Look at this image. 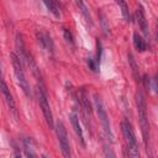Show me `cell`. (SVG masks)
Returning a JSON list of instances; mask_svg holds the SVG:
<instances>
[{"label":"cell","instance_id":"obj_11","mask_svg":"<svg viewBox=\"0 0 158 158\" xmlns=\"http://www.w3.org/2000/svg\"><path fill=\"white\" fill-rule=\"evenodd\" d=\"M75 4H77V6L79 7V11H80V14L83 15V17L85 19L86 23H89L90 26H93V19H91V15H90L89 9H88V6L85 5L84 0H75Z\"/></svg>","mask_w":158,"mask_h":158},{"label":"cell","instance_id":"obj_8","mask_svg":"<svg viewBox=\"0 0 158 158\" xmlns=\"http://www.w3.org/2000/svg\"><path fill=\"white\" fill-rule=\"evenodd\" d=\"M36 37H37V41L40 42V44L48 52H53V41H52V37L49 36L48 32L46 31H37L36 32Z\"/></svg>","mask_w":158,"mask_h":158},{"label":"cell","instance_id":"obj_10","mask_svg":"<svg viewBox=\"0 0 158 158\" xmlns=\"http://www.w3.org/2000/svg\"><path fill=\"white\" fill-rule=\"evenodd\" d=\"M69 118H70V122H72V126L74 128V132L77 133L78 136V139L80 142V144L83 147H85V139H84V133H83V130H81V126H80V121H79V117L75 112H72L69 115Z\"/></svg>","mask_w":158,"mask_h":158},{"label":"cell","instance_id":"obj_6","mask_svg":"<svg viewBox=\"0 0 158 158\" xmlns=\"http://www.w3.org/2000/svg\"><path fill=\"white\" fill-rule=\"evenodd\" d=\"M38 102H40V107L42 109V112H43V116L46 118V122L47 125L49 126V128H54V122H53V115H52V111H51V107H49V104H48V100H47V95L44 93L43 89H38Z\"/></svg>","mask_w":158,"mask_h":158},{"label":"cell","instance_id":"obj_1","mask_svg":"<svg viewBox=\"0 0 158 158\" xmlns=\"http://www.w3.org/2000/svg\"><path fill=\"white\" fill-rule=\"evenodd\" d=\"M136 104H137V111H138V118H139L143 143H144L146 151L148 152L149 149V123H148V116H147V104L141 93H137Z\"/></svg>","mask_w":158,"mask_h":158},{"label":"cell","instance_id":"obj_14","mask_svg":"<svg viewBox=\"0 0 158 158\" xmlns=\"http://www.w3.org/2000/svg\"><path fill=\"white\" fill-rule=\"evenodd\" d=\"M133 44H135V47H136V49H137L138 52H144V51L147 49V43H146V41H144L137 32L133 33Z\"/></svg>","mask_w":158,"mask_h":158},{"label":"cell","instance_id":"obj_13","mask_svg":"<svg viewBox=\"0 0 158 158\" xmlns=\"http://www.w3.org/2000/svg\"><path fill=\"white\" fill-rule=\"evenodd\" d=\"M78 98H79V102H80V105L83 106V109H84L88 114H90V112H91V106H90V102H89V99H88L86 93H85L84 90H79V91H78Z\"/></svg>","mask_w":158,"mask_h":158},{"label":"cell","instance_id":"obj_16","mask_svg":"<svg viewBox=\"0 0 158 158\" xmlns=\"http://www.w3.org/2000/svg\"><path fill=\"white\" fill-rule=\"evenodd\" d=\"M127 58H128V63H130V67L132 68V73H133L135 78L138 80V79H139V75H138V67H137V64H136V60H135L133 56H132L131 53H128V54H127Z\"/></svg>","mask_w":158,"mask_h":158},{"label":"cell","instance_id":"obj_12","mask_svg":"<svg viewBox=\"0 0 158 158\" xmlns=\"http://www.w3.org/2000/svg\"><path fill=\"white\" fill-rule=\"evenodd\" d=\"M42 2L46 5V7L54 15V17H59L60 16V9H59V4L58 0H42Z\"/></svg>","mask_w":158,"mask_h":158},{"label":"cell","instance_id":"obj_3","mask_svg":"<svg viewBox=\"0 0 158 158\" xmlns=\"http://www.w3.org/2000/svg\"><path fill=\"white\" fill-rule=\"evenodd\" d=\"M10 58H11V63H12V67H14V72H15V77H16L17 84L23 90L25 95L30 98L31 96V90H30V85H28V81L26 79L25 72L22 69V62L19 58V56H16L15 53H10Z\"/></svg>","mask_w":158,"mask_h":158},{"label":"cell","instance_id":"obj_5","mask_svg":"<svg viewBox=\"0 0 158 158\" xmlns=\"http://www.w3.org/2000/svg\"><path fill=\"white\" fill-rule=\"evenodd\" d=\"M95 106H96V111H98V116L100 118V122L102 125V128L106 133V136L109 137L110 141H112L114 136H112V132H111V127H110V121H109V117H107V114L104 109V105H102V101L100 99L99 95H95Z\"/></svg>","mask_w":158,"mask_h":158},{"label":"cell","instance_id":"obj_18","mask_svg":"<svg viewBox=\"0 0 158 158\" xmlns=\"http://www.w3.org/2000/svg\"><path fill=\"white\" fill-rule=\"evenodd\" d=\"M31 142H32V139H31V138H25V139H23V146H25L26 156H27V157H36V153H35V152H32Z\"/></svg>","mask_w":158,"mask_h":158},{"label":"cell","instance_id":"obj_7","mask_svg":"<svg viewBox=\"0 0 158 158\" xmlns=\"http://www.w3.org/2000/svg\"><path fill=\"white\" fill-rule=\"evenodd\" d=\"M0 91H1V94H2V96H4V99H5V101H6V104H7V106H9V109L11 110V112H12L14 115H16L17 112H16L15 100H14L11 93H10V89H9L7 84L5 83V80H4V78H2L1 67H0Z\"/></svg>","mask_w":158,"mask_h":158},{"label":"cell","instance_id":"obj_2","mask_svg":"<svg viewBox=\"0 0 158 158\" xmlns=\"http://www.w3.org/2000/svg\"><path fill=\"white\" fill-rule=\"evenodd\" d=\"M121 132L126 139L127 143V149H128V156L131 157H138L139 152H138V144H137V139H136V135L133 132V128L131 126V123L128 122V120H122L121 122Z\"/></svg>","mask_w":158,"mask_h":158},{"label":"cell","instance_id":"obj_17","mask_svg":"<svg viewBox=\"0 0 158 158\" xmlns=\"http://www.w3.org/2000/svg\"><path fill=\"white\" fill-rule=\"evenodd\" d=\"M99 20H100V23H101V27H102V31H104L105 36H109V35H110V27H109V25H107V21H106L105 15H104L101 11L99 12Z\"/></svg>","mask_w":158,"mask_h":158},{"label":"cell","instance_id":"obj_4","mask_svg":"<svg viewBox=\"0 0 158 158\" xmlns=\"http://www.w3.org/2000/svg\"><path fill=\"white\" fill-rule=\"evenodd\" d=\"M56 132H57V137H58V141H59V146H60V151H62V154L64 157H70L72 153H70V144H69V138H68V133H67V130L63 125L62 121H58L57 125H56Z\"/></svg>","mask_w":158,"mask_h":158},{"label":"cell","instance_id":"obj_9","mask_svg":"<svg viewBox=\"0 0 158 158\" xmlns=\"http://www.w3.org/2000/svg\"><path fill=\"white\" fill-rule=\"evenodd\" d=\"M136 20H137V23L138 26L141 27L143 35L146 37H149V28H148V22H147V19H146V15H144V11H143V7L141 5H138L137 10H136Z\"/></svg>","mask_w":158,"mask_h":158},{"label":"cell","instance_id":"obj_15","mask_svg":"<svg viewBox=\"0 0 158 158\" xmlns=\"http://www.w3.org/2000/svg\"><path fill=\"white\" fill-rule=\"evenodd\" d=\"M115 1H116V4H117L118 7H120L123 19L130 22V21H131V14H130V9H128V5H127L126 0H115Z\"/></svg>","mask_w":158,"mask_h":158},{"label":"cell","instance_id":"obj_19","mask_svg":"<svg viewBox=\"0 0 158 158\" xmlns=\"http://www.w3.org/2000/svg\"><path fill=\"white\" fill-rule=\"evenodd\" d=\"M88 65L93 72H98L99 70V63L96 62V59H94L93 57L88 58Z\"/></svg>","mask_w":158,"mask_h":158},{"label":"cell","instance_id":"obj_21","mask_svg":"<svg viewBox=\"0 0 158 158\" xmlns=\"http://www.w3.org/2000/svg\"><path fill=\"white\" fill-rule=\"evenodd\" d=\"M96 48H98V52H96V62L100 63V58H101V43H100L99 40L96 41Z\"/></svg>","mask_w":158,"mask_h":158},{"label":"cell","instance_id":"obj_20","mask_svg":"<svg viewBox=\"0 0 158 158\" xmlns=\"http://www.w3.org/2000/svg\"><path fill=\"white\" fill-rule=\"evenodd\" d=\"M63 33H64V37H65V40H67L68 42H70V43H74V40H73V35L69 32V30H67V28H64V27H63Z\"/></svg>","mask_w":158,"mask_h":158}]
</instances>
